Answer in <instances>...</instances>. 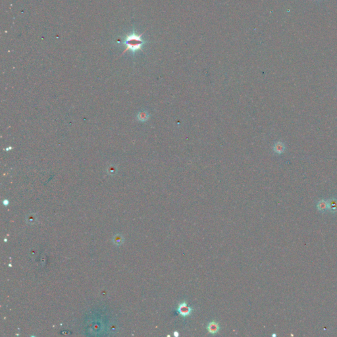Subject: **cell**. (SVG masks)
Returning <instances> with one entry per match:
<instances>
[{
	"mask_svg": "<svg viewBox=\"0 0 337 337\" xmlns=\"http://www.w3.org/2000/svg\"><path fill=\"white\" fill-rule=\"evenodd\" d=\"M144 33V32L140 34H137L134 29L131 33L126 35L121 42H119V43L122 44L125 46V50H124L122 55L126 53L127 51H130V52L134 54L138 51L142 50L143 46L148 43L147 42L144 41L142 38Z\"/></svg>",
	"mask_w": 337,
	"mask_h": 337,
	"instance_id": "cell-1",
	"label": "cell"
},
{
	"mask_svg": "<svg viewBox=\"0 0 337 337\" xmlns=\"http://www.w3.org/2000/svg\"><path fill=\"white\" fill-rule=\"evenodd\" d=\"M193 311V308L188 306L186 302H180L176 308V312L181 317L186 318L190 317Z\"/></svg>",
	"mask_w": 337,
	"mask_h": 337,
	"instance_id": "cell-2",
	"label": "cell"
},
{
	"mask_svg": "<svg viewBox=\"0 0 337 337\" xmlns=\"http://www.w3.org/2000/svg\"><path fill=\"white\" fill-rule=\"evenodd\" d=\"M207 330L209 334L216 335L220 330L219 324L216 321H210L207 325Z\"/></svg>",
	"mask_w": 337,
	"mask_h": 337,
	"instance_id": "cell-3",
	"label": "cell"
},
{
	"mask_svg": "<svg viewBox=\"0 0 337 337\" xmlns=\"http://www.w3.org/2000/svg\"><path fill=\"white\" fill-rule=\"evenodd\" d=\"M317 208L321 212H327V210H329L328 201H326L325 200H319V202H317Z\"/></svg>",
	"mask_w": 337,
	"mask_h": 337,
	"instance_id": "cell-4",
	"label": "cell"
},
{
	"mask_svg": "<svg viewBox=\"0 0 337 337\" xmlns=\"http://www.w3.org/2000/svg\"><path fill=\"white\" fill-rule=\"evenodd\" d=\"M285 146L281 142H277L275 143L273 146V151L277 154H281L284 152Z\"/></svg>",
	"mask_w": 337,
	"mask_h": 337,
	"instance_id": "cell-5",
	"label": "cell"
},
{
	"mask_svg": "<svg viewBox=\"0 0 337 337\" xmlns=\"http://www.w3.org/2000/svg\"><path fill=\"white\" fill-rule=\"evenodd\" d=\"M329 210L332 213L337 212V199L332 198L328 200Z\"/></svg>",
	"mask_w": 337,
	"mask_h": 337,
	"instance_id": "cell-6",
	"label": "cell"
},
{
	"mask_svg": "<svg viewBox=\"0 0 337 337\" xmlns=\"http://www.w3.org/2000/svg\"><path fill=\"white\" fill-rule=\"evenodd\" d=\"M149 118V114L146 111L140 112V113L137 115V119L138 121H141V122H145Z\"/></svg>",
	"mask_w": 337,
	"mask_h": 337,
	"instance_id": "cell-7",
	"label": "cell"
},
{
	"mask_svg": "<svg viewBox=\"0 0 337 337\" xmlns=\"http://www.w3.org/2000/svg\"><path fill=\"white\" fill-rule=\"evenodd\" d=\"M173 335H174V336H175V337H178V336H179V332H178V331H175V332H174V333H173Z\"/></svg>",
	"mask_w": 337,
	"mask_h": 337,
	"instance_id": "cell-8",
	"label": "cell"
}]
</instances>
